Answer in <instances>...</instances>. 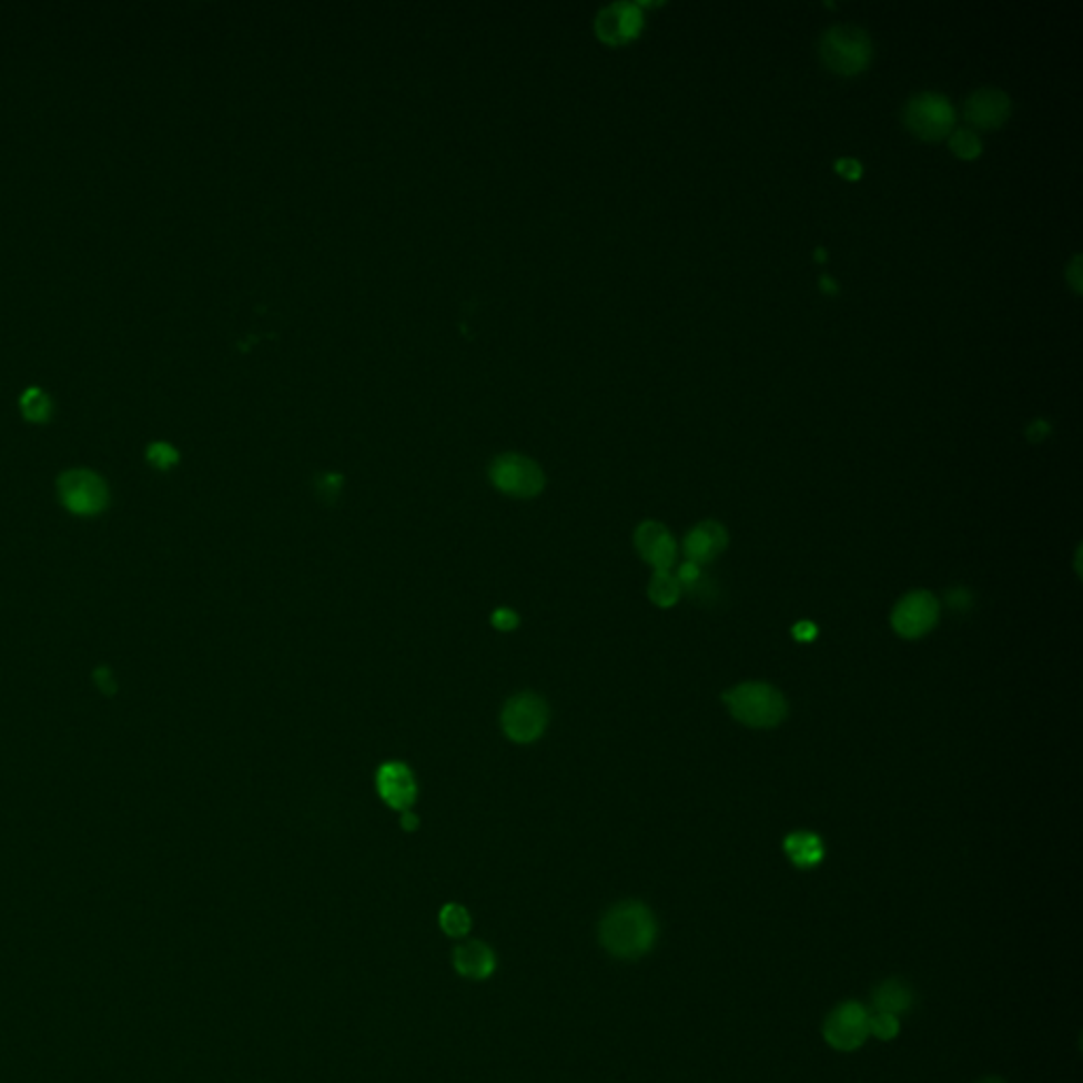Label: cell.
<instances>
[{
  "label": "cell",
  "mask_w": 1083,
  "mask_h": 1083,
  "mask_svg": "<svg viewBox=\"0 0 1083 1083\" xmlns=\"http://www.w3.org/2000/svg\"><path fill=\"white\" fill-rule=\"evenodd\" d=\"M728 536L718 523H700L684 542L688 564L702 565L716 559L723 550Z\"/></svg>",
  "instance_id": "cell-15"
},
{
  "label": "cell",
  "mask_w": 1083,
  "mask_h": 1083,
  "mask_svg": "<svg viewBox=\"0 0 1083 1083\" xmlns=\"http://www.w3.org/2000/svg\"><path fill=\"white\" fill-rule=\"evenodd\" d=\"M819 55L836 74L853 77L870 64L872 43L868 32L858 26H834L821 37Z\"/></svg>",
  "instance_id": "cell-3"
},
{
  "label": "cell",
  "mask_w": 1083,
  "mask_h": 1083,
  "mask_svg": "<svg viewBox=\"0 0 1083 1083\" xmlns=\"http://www.w3.org/2000/svg\"><path fill=\"white\" fill-rule=\"evenodd\" d=\"M453 968L468 980H487L496 971V952L480 940H470L453 950Z\"/></svg>",
  "instance_id": "cell-14"
},
{
  "label": "cell",
  "mask_w": 1083,
  "mask_h": 1083,
  "mask_svg": "<svg viewBox=\"0 0 1083 1083\" xmlns=\"http://www.w3.org/2000/svg\"><path fill=\"white\" fill-rule=\"evenodd\" d=\"M914 1003L912 991L900 982V980H887L874 989L872 994V1005L877 1012L884 1014L900 1015L905 1014Z\"/></svg>",
  "instance_id": "cell-16"
},
{
  "label": "cell",
  "mask_w": 1083,
  "mask_h": 1083,
  "mask_svg": "<svg viewBox=\"0 0 1083 1083\" xmlns=\"http://www.w3.org/2000/svg\"><path fill=\"white\" fill-rule=\"evenodd\" d=\"M597 34L608 45H627L639 37L644 28V13L632 2H614L597 18Z\"/></svg>",
  "instance_id": "cell-10"
},
{
  "label": "cell",
  "mask_w": 1083,
  "mask_h": 1083,
  "mask_svg": "<svg viewBox=\"0 0 1083 1083\" xmlns=\"http://www.w3.org/2000/svg\"><path fill=\"white\" fill-rule=\"evenodd\" d=\"M1080 265H1082V256H1075L1073 263H1071V267L1066 271V277H1069L1071 286L1075 289V293H1082V280H1080L1082 273H1080Z\"/></svg>",
  "instance_id": "cell-27"
},
{
  "label": "cell",
  "mask_w": 1083,
  "mask_h": 1083,
  "mask_svg": "<svg viewBox=\"0 0 1083 1083\" xmlns=\"http://www.w3.org/2000/svg\"><path fill=\"white\" fill-rule=\"evenodd\" d=\"M401 826H403V830H406V832H415L419 828V817L415 812L403 811Z\"/></svg>",
  "instance_id": "cell-30"
},
{
  "label": "cell",
  "mask_w": 1083,
  "mask_h": 1083,
  "mask_svg": "<svg viewBox=\"0 0 1083 1083\" xmlns=\"http://www.w3.org/2000/svg\"><path fill=\"white\" fill-rule=\"evenodd\" d=\"M978 1083H1005V1082H1003L1001 1077H984V1080H980V1082Z\"/></svg>",
  "instance_id": "cell-33"
},
{
  "label": "cell",
  "mask_w": 1083,
  "mask_h": 1083,
  "mask_svg": "<svg viewBox=\"0 0 1083 1083\" xmlns=\"http://www.w3.org/2000/svg\"><path fill=\"white\" fill-rule=\"evenodd\" d=\"M658 925L655 914L641 902H620L611 905L599 923V942L611 957L637 961L656 944Z\"/></svg>",
  "instance_id": "cell-1"
},
{
  "label": "cell",
  "mask_w": 1083,
  "mask_h": 1083,
  "mask_svg": "<svg viewBox=\"0 0 1083 1083\" xmlns=\"http://www.w3.org/2000/svg\"><path fill=\"white\" fill-rule=\"evenodd\" d=\"M635 546L639 555L655 567L656 571H669L676 564L677 546L667 527L648 520L637 527Z\"/></svg>",
  "instance_id": "cell-12"
},
{
  "label": "cell",
  "mask_w": 1083,
  "mask_h": 1083,
  "mask_svg": "<svg viewBox=\"0 0 1083 1083\" xmlns=\"http://www.w3.org/2000/svg\"><path fill=\"white\" fill-rule=\"evenodd\" d=\"M341 480H343V478H341L338 474H326V476H324V480L320 483V489H322L326 496L333 497L335 494H337L338 489H341Z\"/></svg>",
  "instance_id": "cell-28"
},
{
  "label": "cell",
  "mask_w": 1083,
  "mask_h": 1083,
  "mask_svg": "<svg viewBox=\"0 0 1083 1083\" xmlns=\"http://www.w3.org/2000/svg\"><path fill=\"white\" fill-rule=\"evenodd\" d=\"M93 681H95L98 690H100L102 695H107V697H113L114 692L119 690V688H117V679H114V674L111 671V669H109V667H98V669L93 671Z\"/></svg>",
  "instance_id": "cell-25"
},
{
  "label": "cell",
  "mask_w": 1083,
  "mask_h": 1083,
  "mask_svg": "<svg viewBox=\"0 0 1083 1083\" xmlns=\"http://www.w3.org/2000/svg\"><path fill=\"white\" fill-rule=\"evenodd\" d=\"M870 1035L879 1038L880 1041H891L900 1035V1020L898 1015L874 1012L870 1015Z\"/></svg>",
  "instance_id": "cell-23"
},
{
  "label": "cell",
  "mask_w": 1083,
  "mask_h": 1083,
  "mask_svg": "<svg viewBox=\"0 0 1083 1083\" xmlns=\"http://www.w3.org/2000/svg\"><path fill=\"white\" fill-rule=\"evenodd\" d=\"M22 415L32 424H45L51 417L53 403L41 387H28L20 398Z\"/></svg>",
  "instance_id": "cell-18"
},
{
  "label": "cell",
  "mask_w": 1083,
  "mask_h": 1083,
  "mask_svg": "<svg viewBox=\"0 0 1083 1083\" xmlns=\"http://www.w3.org/2000/svg\"><path fill=\"white\" fill-rule=\"evenodd\" d=\"M438 925L449 938H464L470 931L473 921H470V914L464 905L447 903V905H443V910L438 914Z\"/></svg>",
  "instance_id": "cell-20"
},
{
  "label": "cell",
  "mask_w": 1083,
  "mask_h": 1083,
  "mask_svg": "<svg viewBox=\"0 0 1083 1083\" xmlns=\"http://www.w3.org/2000/svg\"><path fill=\"white\" fill-rule=\"evenodd\" d=\"M823 1038L838 1052H856L870 1038V1014L858 1001L834 1008L823 1022Z\"/></svg>",
  "instance_id": "cell-8"
},
{
  "label": "cell",
  "mask_w": 1083,
  "mask_h": 1083,
  "mask_svg": "<svg viewBox=\"0 0 1083 1083\" xmlns=\"http://www.w3.org/2000/svg\"><path fill=\"white\" fill-rule=\"evenodd\" d=\"M377 791L387 807L408 811L417 798V786L411 768L403 762H385L377 770Z\"/></svg>",
  "instance_id": "cell-13"
},
{
  "label": "cell",
  "mask_w": 1083,
  "mask_h": 1083,
  "mask_svg": "<svg viewBox=\"0 0 1083 1083\" xmlns=\"http://www.w3.org/2000/svg\"><path fill=\"white\" fill-rule=\"evenodd\" d=\"M548 723V707L538 695L520 692L508 700L502 711V728L515 743L538 741Z\"/></svg>",
  "instance_id": "cell-6"
},
{
  "label": "cell",
  "mask_w": 1083,
  "mask_h": 1083,
  "mask_svg": "<svg viewBox=\"0 0 1083 1083\" xmlns=\"http://www.w3.org/2000/svg\"><path fill=\"white\" fill-rule=\"evenodd\" d=\"M903 123L917 138L938 142L950 134L954 125V109L942 93L923 91L905 104Z\"/></svg>",
  "instance_id": "cell-5"
},
{
  "label": "cell",
  "mask_w": 1083,
  "mask_h": 1083,
  "mask_svg": "<svg viewBox=\"0 0 1083 1083\" xmlns=\"http://www.w3.org/2000/svg\"><path fill=\"white\" fill-rule=\"evenodd\" d=\"M786 853H788L793 866L809 870V868H814L821 863L823 844H821L819 836L811 834V832H796V834L788 836V840H786Z\"/></svg>",
  "instance_id": "cell-17"
},
{
  "label": "cell",
  "mask_w": 1083,
  "mask_h": 1083,
  "mask_svg": "<svg viewBox=\"0 0 1083 1083\" xmlns=\"http://www.w3.org/2000/svg\"><path fill=\"white\" fill-rule=\"evenodd\" d=\"M146 459L158 470H170V468H174L181 462V453L176 452L168 443H153L146 449Z\"/></svg>",
  "instance_id": "cell-22"
},
{
  "label": "cell",
  "mask_w": 1083,
  "mask_h": 1083,
  "mask_svg": "<svg viewBox=\"0 0 1083 1083\" xmlns=\"http://www.w3.org/2000/svg\"><path fill=\"white\" fill-rule=\"evenodd\" d=\"M948 146L957 158L965 159V161L980 158V153H982V142H980L978 134L971 130H957L954 134L948 138Z\"/></svg>",
  "instance_id": "cell-21"
},
{
  "label": "cell",
  "mask_w": 1083,
  "mask_h": 1083,
  "mask_svg": "<svg viewBox=\"0 0 1083 1083\" xmlns=\"http://www.w3.org/2000/svg\"><path fill=\"white\" fill-rule=\"evenodd\" d=\"M814 632H817V629L812 627L811 623H800V625L793 629V635H796L798 639H802V641H811V639H814Z\"/></svg>",
  "instance_id": "cell-31"
},
{
  "label": "cell",
  "mask_w": 1083,
  "mask_h": 1083,
  "mask_svg": "<svg viewBox=\"0 0 1083 1083\" xmlns=\"http://www.w3.org/2000/svg\"><path fill=\"white\" fill-rule=\"evenodd\" d=\"M492 483L506 496L536 497L544 489V473L540 466L517 453H506L494 459L489 468Z\"/></svg>",
  "instance_id": "cell-7"
},
{
  "label": "cell",
  "mask_w": 1083,
  "mask_h": 1083,
  "mask_svg": "<svg viewBox=\"0 0 1083 1083\" xmlns=\"http://www.w3.org/2000/svg\"><path fill=\"white\" fill-rule=\"evenodd\" d=\"M821 286H823V293H836L834 280H830L828 275H823V277H821Z\"/></svg>",
  "instance_id": "cell-32"
},
{
  "label": "cell",
  "mask_w": 1083,
  "mask_h": 1083,
  "mask_svg": "<svg viewBox=\"0 0 1083 1083\" xmlns=\"http://www.w3.org/2000/svg\"><path fill=\"white\" fill-rule=\"evenodd\" d=\"M1026 434H1029V438H1031L1033 443H1039V441H1043V438L1050 434V426H1047L1045 422H1041V419H1039V422H1033V424L1029 426Z\"/></svg>",
  "instance_id": "cell-29"
},
{
  "label": "cell",
  "mask_w": 1083,
  "mask_h": 1083,
  "mask_svg": "<svg viewBox=\"0 0 1083 1083\" xmlns=\"http://www.w3.org/2000/svg\"><path fill=\"white\" fill-rule=\"evenodd\" d=\"M723 700L732 718L751 728H772L783 722L788 713V702L783 695L760 681H749L728 690Z\"/></svg>",
  "instance_id": "cell-2"
},
{
  "label": "cell",
  "mask_w": 1083,
  "mask_h": 1083,
  "mask_svg": "<svg viewBox=\"0 0 1083 1083\" xmlns=\"http://www.w3.org/2000/svg\"><path fill=\"white\" fill-rule=\"evenodd\" d=\"M836 172L840 176H844L847 181H859L861 174H863V168L859 165V161H856V159H840L836 163Z\"/></svg>",
  "instance_id": "cell-26"
},
{
  "label": "cell",
  "mask_w": 1083,
  "mask_h": 1083,
  "mask_svg": "<svg viewBox=\"0 0 1083 1083\" xmlns=\"http://www.w3.org/2000/svg\"><path fill=\"white\" fill-rule=\"evenodd\" d=\"M963 114L968 123L978 130H996L1010 119L1012 102L1005 91L984 88L971 93Z\"/></svg>",
  "instance_id": "cell-11"
},
{
  "label": "cell",
  "mask_w": 1083,
  "mask_h": 1083,
  "mask_svg": "<svg viewBox=\"0 0 1083 1083\" xmlns=\"http://www.w3.org/2000/svg\"><path fill=\"white\" fill-rule=\"evenodd\" d=\"M58 497L74 517H98L111 504L107 480L88 468H72L60 474Z\"/></svg>",
  "instance_id": "cell-4"
},
{
  "label": "cell",
  "mask_w": 1083,
  "mask_h": 1083,
  "mask_svg": "<svg viewBox=\"0 0 1083 1083\" xmlns=\"http://www.w3.org/2000/svg\"><path fill=\"white\" fill-rule=\"evenodd\" d=\"M940 606L935 597L925 590H917L905 595L893 609V629L905 639L923 637L938 623Z\"/></svg>",
  "instance_id": "cell-9"
},
{
  "label": "cell",
  "mask_w": 1083,
  "mask_h": 1083,
  "mask_svg": "<svg viewBox=\"0 0 1083 1083\" xmlns=\"http://www.w3.org/2000/svg\"><path fill=\"white\" fill-rule=\"evenodd\" d=\"M648 595L656 606L671 608V606H676L677 599L681 595V585H679L676 576H671V571H656L652 580H650Z\"/></svg>",
  "instance_id": "cell-19"
},
{
  "label": "cell",
  "mask_w": 1083,
  "mask_h": 1083,
  "mask_svg": "<svg viewBox=\"0 0 1083 1083\" xmlns=\"http://www.w3.org/2000/svg\"><path fill=\"white\" fill-rule=\"evenodd\" d=\"M492 625L496 627L497 631H515L519 627V614L515 609L497 608L492 614Z\"/></svg>",
  "instance_id": "cell-24"
}]
</instances>
